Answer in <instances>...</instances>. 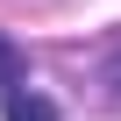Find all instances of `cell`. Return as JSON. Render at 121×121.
<instances>
[{
  "instance_id": "1",
  "label": "cell",
  "mask_w": 121,
  "mask_h": 121,
  "mask_svg": "<svg viewBox=\"0 0 121 121\" xmlns=\"http://www.w3.org/2000/svg\"><path fill=\"white\" fill-rule=\"evenodd\" d=\"M0 107H7V121H57V107H50L43 93H29V86H14V93H0Z\"/></svg>"
},
{
  "instance_id": "2",
  "label": "cell",
  "mask_w": 121,
  "mask_h": 121,
  "mask_svg": "<svg viewBox=\"0 0 121 121\" xmlns=\"http://www.w3.org/2000/svg\"><path fill=\"white\" fill-rule=\"evenodd\" d=\"M14 86H29V50L14 36H0V93H14Z\"/></svg>"
},
{
  "instance_id": "3",
  "label": "cell",
  "mask_w": 121,
  "mask_h": 121,
  "mask_svg": "<svg viewBox=\"0 0 121 121\" xmlns=\"http://www.w3.org/2000/svg\"><path fill=\"white\" fill-rule=\"evenodd\" d=\"M107 86H114V93H121V50H114V57H107Z\"/></svg>"
}]
</instances>
